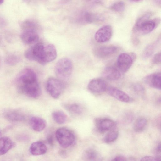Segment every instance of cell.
<instances>
[{
    "label": "cell",
    "mask_w": 161,
    "mask_h": 161,
    "mask_svg": "<svg viewBox=\"0 0 161 161\" xmlns=\"http://www.w3.org/2000/svg\"><path fill=\"white\" fill-rule=\"evenodd\" d=\"M64 107L68 112L73 115H80L83 111L81 106L76 103L65 104Z\"/></svg>",
    "instance_id": "obj_22"
},
{
    "label": "cell",
    "mask_w": 161,
    "mask_h": 161,
    "mask_svg": "<svg viewBox=\"0 0 161 161\" xmlns=\"http://www.w3.org/2000/svg\"><path fill=\"white\" fill-rule=\"evenodd\" d=\"M117 49V47L114 46H102L96 48L94 50V53L98 58H105L113 55Z\"/></svg>",
    "instance_id": "obj_14"
},
{
    "label": "cell",
    "mask_w": 161,
    "mask_h": 161,
    "mask_svg": "<svg viewBox=\"0 0 161 161\" xmlns=\"http://www.w3.org/2000/svg\"><path fill=\"white\" fill-rule=\"evenodd\" d=\"M53 120L57 123L61 124L64 123L67 120V116L63 112L57 110L53 112L52 114Z\"/></svg>",
    "instance_id": "obj_25"
},
{
    "label": "cell",
    "mask_w": 161,
    "mask_h": 161,
    "mask_svg": "<svg viewBox=\"0 0 161 161\" xmlns=\"http://www.w3.org/2000/svg\"><path fill=\"white\" fill-rule=\"evenodd\" d=\"M135 58V54H129L125 53L120 54L117 59V65L120 70L126 72L130 68Z\"/></svg>",
    "instance_id": "obj_8"
},
{
    "label": "cell",
    "mask_w": 161,
    "mask_h": 161,
    "mask_svg": "<svg viewBox=\"0 0 161 161\" xmlns=\"http://www.w3.org/2000/svg\"><path fill=\"white\" fill-rule=\"evenodd\" d=\"M17 85L19 91L29 97L36 98L41 95V88L37 81L28 84L17 83Z\"/></svg>",
    "instance_id": "obj_3"
},
{
    "label": "cell",
    "mask_w": 161,
    "mask_h": 161,
    "mask_svg": "<svg viewBox=\"0 0 161 161\" xmlns=\"http://www.w3.org/2000/svg\"><path fill=\"white\" fill-rule=\"evenodd\" d=\"M103 75L106 78L110 80H117L120 76L119 71L112 66L106 67L103 71Z\"/></svg>",
    "instance_id": "obj_18"
},
{
    "label": "cell",
    "mask_w": 161,
    "mask_h": 161,
    "mask_svg": "<svg viewBox=\"0 0 161 161\" xmlns=\"http://www.w3.org/2000/svg\"><path fill=\"white\" fill-rule=\"evenodd\" d=\"M29 123L32 129L37 132L42 131L46 126V122L45 120L38 117H31L30 119Z\"/></svg>",
    "instance_id": "obj_17"
},
{
    "label": "cell",
    "mask_w": 161,
    "mask_h": 161,
    "mask_svg": "<svg viewBox=\"0 0 161 161\" xmlns=\"http://www.w3.org/2000/svg\"><path fill=\"white\" fill-rule=\"evenodd\" d=\"M47 150L46 145L41 141H36L30 146L29 151L32 155L38 156L45 154Z\"/></svg>",
    "instance_id": "obj_16"
},
{
    "label": "cell",
    "mask_w": 161,
    "mask_h": 161,
    "mask_svg": "<svg viewBox=\"0 0 161 161\" xmlns=\"http://www.w3.org/2000/svg\"><path fill=\"white\" fill-rule=\"evenodd\" d=\"M13 143L8 137L3 136L0 137V155L6 153L13 147Z\"/></svg>",
    "instance_id": "obj_20"
},
{
    "label": "cell",
    "mask_w": 161,
    "mask_h": 161,
    "mask_svg": "<svg viewBox=\"0 0 161 161\" xmlns=\"http://www.w3.org/2000/svg\"><path fill=\"white\" fill-rule=\"evenodd\" d=\"M112 161H126V158L122 156H118L115 157Z\"/></svg>",
    "instance_id": "obj_34"
},
{
    "label": "cell",
    "mask_w": 161,
    "mask_h": 161,
    "mask_svg": "<svg viewBox=\"0 0 161 161\" xmlns=\"http://www.w3.org/2000/svg\"><path fill=\"white\" fill-rule=\"evenodd\" d=\"M72 70L73 64L69 58H65L58 60L55 67V73L57 76L62 81L68 79Z\"/></svg>",
    "instance_id": "obj_1"
},
{
    "label": "cell",
    "mask_w": 161,
    "mask_h": 161,
    "mask_svg": "<svg viewBox=\"0 0 161 161\" xmlns=\"http://www.w3.org/2000/svg\"><path fill=\"white\" fill-rule=\"evenodd\" d=\"M107 92L110 96L120 101L126 103L130 100V97L126 93L116 88L109 87Z\"/></svg>",
    "instance_id": "obj_15"
},
{
    "label": "cell",
    "mask_w": 161,
    "mask_h": 161,
    "mask_svg": "<svg viewBox=\"0 0 161 161\" xmlns=\"http://www.w3.org/2000/svg\"><path fill=\"white\" fill-rule=\"evenodd\" d=\"M48 142L49 143L52 144L53 143V140L52 137L51 136L49 137L48 138Z\"/></svg>",
    "instance_id": "obj_35"
},
{
    "label": "cell",
    "mask_w": 161,
    "mask_h": 161,
    "mask_svg": "<svg viewBox=\"0 0 161 161\" xmlns=\"http://www.w3.org/2000/svg\"><path fill=\"white\" fill-rule=\"evenodd\" d=\"M152 15L151 12H147L139 17L136 20L133 28V31L134 33L136 32L139 26L143 22L149 19Z\"/></svg>",
    "instance_id": "obj_26"
},
{
    "label": "cell",
    "mask_w": 161,
    "mask_h": 161,
    "mask_svg": "<svg viewBox=\"0 0 161 161\" xmlns=\"http://www.w3.org/2000/svg\"><path fill=\"white\" fill-rule=\"evenodd\" d=\"M55 135L58 143L64 148H66L70 146L75 139L73 133L66 128L62 127L58 129Z\"/></svg>",
    "instance_id": "obj_2"
},
{
    "label": "cell",
    "mask_w": 161,
    "mask_h": 161,
    "mask_svg": "<svg viewBox=\"0 0 161 161\" xmlns=\"http://www.w3.org/2000/svg\"><path fill=\"white\" fill-rule=\"evenodd\" d=\"M118 131L114 128L109 131L103 138L104 142L107 143H111L115 141L118 138Z\"/></svg>",
    "instance_id": "obj_28"
},
{
    "label": "cell",
    "mask_w": 161,
    "mask_h": 161,
    "mask_svg": "<svg viewBox=\"0 0 161 161\" xmlns=\"http://www.w3.org/2000/svg\"><path fill=\"white\" fill-rule=\"evenodd\" d=\"M22 29L20 38L22 42L29 45L36 43L39 39V36L36 29L35 24L24 27Z\"/></svg>",
    "instance_id": "obj_5"
},
{
    "label": "cell",
    "mask_w": 161,
    "mask_h": 161,
    "mask_svg": "<svg viewBox=\"0 0 161 161\" xmlns=\"http://www.w3.org/2000/svg\"><path fill=\"white\" fill-rule=\"evenodd\" d=\"M140 161H160V158L154 157L150 156H147L143 157Z\"/></svg>",
    "instance_id": "obj_32"
},
{
    "label": "cell",
    "mask_w": 161,
    "mask_h": 161,
    "mask_svg": "<svg viewBox=\"0 0 161 161\" xmlns=\"http://www.w3.org/2000/svg\"><path fill=\"white\" fill-rule=\"evenodd\" d=\"M20 58L14 54H10L7 55L5 58V62L10 66H14L17 64L20 61Z\"/></svg>",
    "instance_id": "obj_29"
},
{
    "label": "cell",
    "mask_w": 161,
    "mask_h": 161,
    "mask_svg": "<svg viewBox=\"0 0 161 161\" xmlns=\"http://www.w3.org/2000/svg\"><path fill=\"white\" fill-rule=\"evenodd\" d=\"M44 45L41 43H37L31 47L25 53V56L27 59L39 63Z\"/></svg>",
    "instance_id": "obj_7"
},
{
    "label": "cell",
    "mask_w": 161,
    "mask_h": 161,
    "mask_svg": "<svg viewBox=\"0 0 161 161\" xmlns=\"http://www.w3.org/2000/svg\"><path fill=\"white\" fill-rule=\"evenodd\" d=\"M160 21V19L158 18L153 20H147L141 24L135 33L142 35L147 34L156 27L159 24Z\"/></svg>",
    "instance_id": "obj_10"
},
{
    "label": "cell",
    "mask_w": 161,
    "mask_h": 161,
    "mask_svg": "<svg viewBox=\"0 0 161 161\" xmlns=\"http://www.w3.org/2000/svg\"><path fill=\"white\" fill-rule=\"evenodd\" d=\"M89 90L94 94H97L104 92L107 89L105 81L100 78H95L91 80L88 85Z\"/></svg>",
    "instance_id": "obj_12"
},
{
    "label": "cell",
    "mask_w": 161,
    "mask_h": 161,
    "mask_svg": "<svg viewBox=\"0 0 161 161\" xmlns=\"http://www.w3.org/2000/svg\"><path fill=\"white\" fill-rule=\"evenodd\" d=\"M84 158L86 161H100V157L97 152L93 149H89L85 153Z\"/></svg>",
    "instance_id": "obj_24"
},
{
    "label": "cell",
    "mask_w": 161,
    "mask_h": 161,
    "mask_svg": "<svg viewBox=\"0 0 161 161\" xmlns=\"http://www.w3.org/2000/svg\"><path fill=\"white\" fill-rule=\"evenodd\" d=\"M152 63L154 64H158L161 63V53L158 52L155 54L152 60Z\"/></svg>",
    "instance_id": "obj_31"
},
{
    "label": "cell",
    "mask_w": 161,
    "mask_h": 161,
    "mask_svg": "<svg viewBox=\"0 0 161 161\" xmlns=\"http://www.w3.org/2000/svg\"><path fill=\"white\" fill-rule=\"evenodd\" d=\"M5 118L12 122H19L25 119L24 115L21 113L16 111H10L6 113Z\"/></svg>",
    "instance_id": "obj_21"
},
{
    "label": "cell",
    "mask_w": 161,
    "mask_h": 161,
    "mask_svg": "<svg viewBox=\"0 0 161 161\" xmlns=\"http://www.w3.org/2000/svg\"><path fill=\"white\" fill-rule=\"evenodd\" d=\"M161 73L158 72L152 74L146 77L147 83L151 86L156 89H161Z\"/></svg>",
    "instance_id": "obj_19"
},
{
    "label": "cell",
    "mask_w": 161,
    "mask_h": 161,
    "mask_svg": "<svg viewBox=\"0 0 161 161\" xmlns=\"http://www.w3.org/2000/svg\"><path fill=\"white\" fill-rule=\"evenodd\" d=\"M46 86L49 95L53 98L57 99L61 95L64 86L61 80L58 79L51 77L47 80Z\"/></svg>",
    "instance_id": "obj_4"
},
{
    "label": "cell",
    "mask_w": 161,
    "mask_h": 161,
    "mask_svg": "<svg viewBox=\"0 0 161 161\" xmlns=\"http://www.w3.org/2000/svg\"><path fill=\"white\" fill-rule=\"evenodd\" d=\"M37 81V76L35 72L30 68H25L19 74L17 83L28 84Z\"/></svg>",
    "instance_id": "obj_11"
},
{
    "label": "cell",
    "mask_w": 161,
    "mask_h": 161,
    "mask_svg": "<svg viewBox=\"0 0 161 161\" xmlns=\"http://www.w3.org/2000/svg\"><path fill=\"white\" fill-rule=\"evenodd\" d=\"M156 3L158 6H161V0H157L155 1Z\"/></svg>",
    "instance_id": "obj_36"
},
{
    "label": "cell",
    "mask_w": 161,
    "mask_h": 161,
    "mask_svg": "<svg viewBox=\"0 0 161 161\" xmlns=\"http://www.w3.org/2000/svg\"><path fill=\"white\" fill-rule=\"evenodd\" d=\"M57 56L56 50L54 45L48 44L44 45L39 63L42 65H45L54 60Z\"/></svg>",
    "instance_id": "obj_6"
},
{
    "label": "cell",
    "mask_w": 161,
    "mask_h": 161,
    "mask_svg": "<svg viewBox=\"0 0 161 161\" xmlns=\"http://www.w3.org/2000/svg\"><path fill=\"white\" fill-rule=\"evenodd\" d=\"M160 40V37L156 41L147 45L144 49L142 53V58L147 59L149 58L154 52L157 45Z\"/></svg>",
    "instance_id": "obj_23"
},
{
    "label": "cell",
    "mask_w": 161,
    "mask_h": 161,
    "mask_svg": "<svg viewBox=\"0 0 161 161\" xmlns=\"http://www.w3.org/2000/svg\"><path fill=\"white\" fill-rule=\"evenodd\" d=\"M133 89L137 93L142 94L144 92V89L142 86L139 84H136L134 86Z\"/></svg>",
    "instance_id": "obj_33"
},
{
    "label": "cell",
    "mask_w": 161,
    "mask_h": 161,
    "mask_svg": "<svg viewBox=\"0 0 161 161\" xmlns=\"http://www.w3.org/2000/svg\"><path fill=\"white\" fill-rule=\"evenodd\" d=\"M147 123V120L144 118L138 119L135 122L134 125V130L137 132H141L145 129Z\"/></svg>",
    "instance_id": "obj_27"
},
{
    "label": "cell",
    "mask_w": 161,
    "mask_h": 161,
    "mask_svg": "<svg viewBox=\"0 0 161 161\" xmlns=\"http://www.w3.org/2000/svg\"><path fill=\"white\" fill-rule=\"evenodd\" d=\"M96 126L98 130L103 133L114 128L115 123L108 118H97L95 120Z\"/></svg>",
    "instance_id": "obj_13"
},
{
    "label": "cell",
    "mask_w": 161,
    "mask_h": 161,
    "mask_svg": "<svg viewBox=\"0 0 161 161\" xmlns=\"http://www.w3.org/2000/svg\"><path fill=\"white\" fill-rule=\"evenodd\" d=\"M1 136H2V133H1V131H0V137Z\"/></svg>",
    "instance_id": "obj_38"
},
{
    "label": "cell",
    "mask_w": 161,
    "mask_h": 161,
    "mask_svg": "<svg viewBox=\"0 0 161 161\" xmlns=\"http://www.w3.org/2000/svg\"><path fill=\"white\" fill-rule=\"evenodd\" d=\"M3 2L4 1L3 0H0V5L2 4Z\"/></svg>",
    "instance_id": "obj_37"
},
{
    "label": "cell",
    "mask_w": 161,
    "mask_h": 161,
    "mask_svg": "<svg viewBox=\"0 0 161 161\" xmlns=\"http://www.w3.org/2000/svg\"><path fill=\"white\" fill-rule=\"evenodd\" d=\"M112 33V27L110 25H106L100 28L96 31L94 35V38L97 42H106L110 39Z\"/></svg>",
    "instance_id": "obj_9"
},
{
    "label": "cell",
    "mask_w": 161,
    "mask_h": 161,
    "mask_svg": "<svg viewBox=\"0 0 161 161\" xmlns=\"http://www.w3.org/2000/svg\"><path fill=\"white\" fill-rule=\"evenodd\" d=\"M125 8V4L123 1H119L115 2L110 5V9L117 12H123Z\"/></svg>",
    "instance_id": "obj_30"
}]
</instances>
